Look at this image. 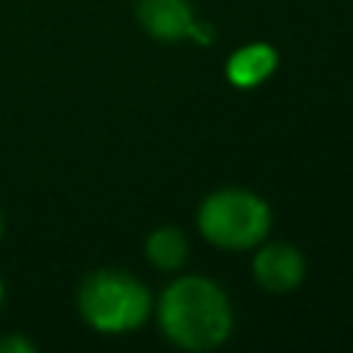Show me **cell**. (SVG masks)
Segmentation results:
<instances>
[{
  "instance_id": "9c48e42d",
  "label": "cell",
  "mask_w": 353,
  "mask_h": 353,
  "mask_svg": "<svg viewBox=\"0 0 353 353\" xmlns=\"http://www.w3.org/2000/svg\"><path fill=\"white\" fill-rule=\"evenodd\" d=\"M0 234H3V218H0Z\"/></svg>"
},
{
  "instance_id": "6da1fadb",
  "label": "cell",
  "mask_w": 353,
  "mask_h": 353,
  "mask_svg": "<svg viewBox=\"0 0 353 353\" xmlns=\"http://www.w3.org/2000/svg\"><path fill=\"white\" fill-rule=\"evenodd\" d=\"M160 323L171 342L188 350L221 345L232 328V312L218 284L188 276L174 281L160 301Z\"/></svg>"
},
{
  "instance_id": "8992f818",
  "label": "cell",
  "mask_w": 353,
  "mask_h": 353,
  "mask_svg": "<svg viewBox=\"0 0 353 353\" xmlns=\"http://www.w3.org/2000/svg\"><path fill=\"white\" fill-rule=\"evenodd\" d=\"M273 66H276V52L268 44H248L229 58L226 74L234 85L248 88V85L262 83L273 72Z\"/></svg>"
},
{
  "instance_id": "30bf717a",
  "label": "cell",
  "mask_w": 353,
  "mask_h": 353,
  "mask_svg": "<svg viewBox=\"0 0 353 353\" xmlns=\"http://www.w3.org/2000/svg\"><path fill=\"white\" fill-rule=\"evenodd\" d=\"M0 298H3V287H0Z\"/></svg>"
},
{
  "instance_id": "5b68a950",
  "label": "cell",
  "mask_w": 353,
  "mask_h": 353,
  "mask_svg": "<svg viewBox=\"0 0 353 353\" xmlns=\"http://www.w3.org/2000/svg\"><path fill=\"white\" fill-rule=\"evenodd\" d=\"M138 19L154 39L165 41L185 39L196 28L188 0H138Z\"/></svg>"
},
{
  "instance_id": "ba28073f",
  "label": "cell",
  "mask_w": 353,
  "mask_h": 353,
  "mask_svg": "<svg viewBox=\"0 0 353 353\" xmlns=\"http://www.w3.org/2000/svg\"><path fill=\"white\" fill-rule=\"evenodd\" d=\"M36 345L28 342L25 336H6L0 339V353H33Z\"/></svg>"
},
{
  "instance_id": "7a4b0ae2",
  "label": "cell",
  "mask_w": 353,
  "mask_h": 353,
  "mask_svg": "<svg viewBox=\"0 0 353 353\" xmlns=\"http://www.w3.org/2000/svg\"><path fill=\"white\" fill-rule=\"evenodd\" d=\"M80 312L99 331H130L149 314L141 281L119 270H97L80 287Z\"/></svg>"
},
{
  "instance_id": "52a82bcc",
  "label": "cell",
  "mask_w": 353,
  "mask_h": 353,
  "mask_svg": "<svg viewBox=\"0 0 353 353\" xmlns=\"http://www.w3.org/2000/svg\"><path fill=\"white\" fill-rule=\"evenodd\" d=\"M146 256H149L157 268L174 270V268H179V265L185 262V256H188V243H185L182 232H176V229H171V226H163V229H157V232L146 240Z\"/></svg>"
},
{
  "instance_id": "3957f363",
  "label": "cell",
  "mask_w": 353,
  "mask_h": 353,
  "mask_svg": "<svg viewBox=\"0 0 353 353\" xmlns=\"http://www.w3.org/2000/svg\"><path fill=\"white\" fill-rule=\"evenodd\" d=\"M201 234L221 248H251L268 234L270 210L248 190H218L199 210Z\"/></svg>"
},
{
  "instance_id": "277c9868",
  "label": "cell",
  "mask_w": 353,
  "mask_h": 353,
  "mask_svg": "<svg viewBox=\"0 0 353 353\" xmlns=\"http://www.w3.org/2000/svg\"><path fill=\"white\" fill-rule=\"evenodd\" d=\"M256 281L270 292H287L303 279V256L290 243H268L254 259Z\"/></svg>"
}]
</instances>
